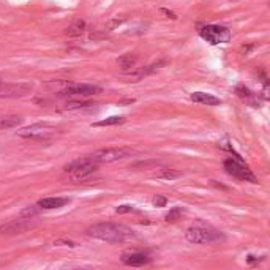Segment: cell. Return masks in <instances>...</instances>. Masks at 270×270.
Segmentation results:
<instances>
[{
    "label": "cell",
    "instance_id": "11",
    "mask_svg": "<svg viewBox=\"0 0 270 270\" xmlns=\"http://www.w3.org/2000/svg\"><path fill=\"white\" fill-rule=\"evenodd\" d=\"M120 259H122L123 264H125V266H130V267H142V266H147L149 262L152 261V258H149L147 254L139 253V251L123 253Z\"/></svg>",
    "mask_w": 270,
    "mask_h": 270
},
{
    "label": "cell",
    "instance_id": "4",
    "mask_svg": "<svg viewBox=\"0 0 270 270\" xmlns=\"http://www.w3.org/2000/svg\"><path fill=\"white\" fill-rule=\"evenodd\" d=\"M98 166L100 164L93 161L90 157H86L67 164L64 171L68 179L73 180V182H86V180H90L93 177L95 172L98 171Z\"/></svg>",
    "mask_w": 270,
    "mask_h": 270
},
{
    "label": "cell",
    "instance_id": "20",
    "mask_svg": "<svg viewBox=\"0 0 270 270\" xmlns=\"http://www.w3.org/2000/svg\"><path fill=\"white\" fill-rule=\"evenodd\" d=\"M95 105L92 103H86V101H68L65 105V109L68 111H74V109H84V108H92Z\"/></svg>",
    "mask_w": 270,
    "mask_h": 270
},
{
    "label": "cell",
    "instance_id": "18",
    "mask_svg": "<svg viewBox=\"0 0 270 270\" xmlns=\"http://www.w3.org/2000/svg\"><path fill=\"white\" fill-rule=\"evenodd\" d=\"M136 62H137V55L135 52L123 54V55H120L119 59H117V64H119L123 68V70H128V68L133 67Z\"/></svg>",
    "mask_w": 270,
    "mask_h": 270
},
{
    "label": "cell",
    "instance_id": "9",
    "mask_svg": "<svg viewBox=\"0 0 270 270\" xmlns=\"http://www.w3.org/2000/svg\"><path fill=\"white\" fill-rule=\"evenodd\" d=\"M57 128L51 123H35V125L21 128L18 131V136L25 137V139H46V137L52 136Z\"/></svg>",
    "mask_w": 270,
    "mask_h": 270
},
{
    "label": "cell",
    "instance_id": "13",
    "mask_svg": "<svg viewBox=\"0 0 270 270\" xmlns=\"http://www.w3.org/2000/svg\"><path fill=\"white\" fill-rule=\"evenodd\" d=\"M68 202L67 198H45L38 201V207L41 210H52V209H59V207H64Z\"/></svg>",
    "mask_w": 270,
    "mask_h": 270
},
{
    "label": "cell",
    "instance_id": "16",
    "mask_svg": "<svg viewBox=\"0 0 270 270\" xmlns=\"http://www.w3.org/2000/svg\"><path fill=\"white\" fill-rule=\"evenodd\" d=\"M237 95H239L244 101L250 103V105H251L253 108H258V106H259V98H258V95L253 93V92H250V90H248L247 87L239 86V87H237Z\"/></svg>",
    "mask_w": 270,
    "mask_h": 270
},
{
    "label": "cell",
    "instance_id": "23",
    "mask_svg": "<svg viewBox=\"0 0 270 270\" xmlns=\"http://www.w3.org/2000/svg\"><path fill=\"white\" fill-rule=\"evenodd\" d=\"M158 177H163V179H177V177H180V172H174V171L164 169L161 174H158Z\"/></svg>",
    "mask_w": 270,
    "mask_h": 270
},
{
    "label": "cell",
    "instance_id": "26",
    "mask_svg": "<svg viewBox=\"0 0 270 270\" xmlns=\"http://www.w3.org/2000/svg\"><path fill=\"white\" fill-rule=\"evenodd\" d=\"M54 245H68V247H76L74 242H70V240H55L54 242Z\"/></svg>",
    "mask_w": 270,
    "mask_h": 270
},
{
    "label": "cell",
    "instance_id": "15",
    "mask_svg": "<svg viewBox=\"0 0 270 270\" xmlns=\"http://www.w3.org/2000/svg\"><path fill=\"white\" fill-rule=\"evenodd\" d=\"M21 123H22V117H19V115H13V114L0 115V131L16 128L21 125Z\"/></svg>",
    "mask_w": 270,
    "mask_h": 270
},
{
    "label": "cell",
    "instance_id": "8",
    "mask_svg": "<svg viewBox=\"0 0 270 270\" xmlns=\"http://www.w3.org/2000/svg\"><path fill=\"white\" fill-rule=\"evenodd\" d=\"M33 90L30 82H2L0 81V98H22Z\"/></svg>",
    "mask_w": 270,
    "mask_h": 270
},
{
    "label": "cell",
    "instance_id": "27",
    "mask_svg": "<svg viewBox=\"0 0 270 270\" xmlns=\"http://www.w3.org/2000/svg\"><path fill=\"white\" fill-rule=\"evenodd\" d=\"M161 13H163V15H166V16H169L171 19H177V16H176L172 11H169V10H164V8H161Z\"/></svg>",
    "mask_w": 270,
    "mask_h": 270
},
{
    "label": "cell",
    "instance_id": "21",
    "mask_svg": "<svg viewBox=\"0 0 270 270\" xmlns=\"http://www.w3.org/2000/svg\"><path fill=\"white\" fill-rule=\"evenodd\" d=\"M182 213H183L182 207H174V209H172L168 215H166V221H168V223H174V221H177L180 218Z\"/></svg>",
    "mask_w": 270,
    "mask_h": 270
},
{
    "label": "cell",
    "instance_id": "17",
    "mask_svg": "<svg viewBox=\"0 0 270 270\" xmlns=\"http://www.w3.org/2000/svg\"><path fill=\"white\" fill-rule=\"evenodd\" d=\"M86 32V22L82 19H76L74 22L71 24V25H68L67 27V30H65V33L68 37H81L82 33Z\"/></svg>",
    "mask_w": 270,
    "mask_h": 270
},
{
    "label": "cell",
    "instance_id": "6",
    "mask_svg": "<svg viewBox=\"0 0 270 270\" xmlns=\"http://www.w3.org/2000/svg\"><path fill=\"white\" fill-rule=\"evenodd\" d=\"M225 171L229 176L244 180V182H250V183H258V177H256L251 169L248 168L247 164H244V161L239 160V158H227V160L223 163Z\"/></svg>",
    "mask_w": 270,
    "mask_h": 270
},
{
    "label": "cell",
    "instance_id": "5",
    "mask_svg": "<svg viewBox=\"0 0 270 270\" xmlns=\"http://www.w3.org/2000/svg\"><path fill=\"white\" fill-rule=\"evenodd\" d=\"M136 152L130 147H109V149H100L90 154L89 157L92 158L93 161H96L98 164L101 163H114L123 160V158H128L131 155H135Z\"/></svg>",
    "mask_w": 270,
    "mask_h": 270
},
{
    "label": "cell",
    "instance_id": "22",
    "mask_svg": "<svg viewBox=\"0 0 270 270\" xmlns=\"http://www.w3.org/2000/svg\"><path fill=\"white\" fill-rule=\"evenodd\" d=\"M40 210H41V209H40L38 205H32V207H27L25 210H22V212H21V217H37Z\"/></svg>",
    "mask_w": 270,
    "mask_h": 270
},
{
    "label": "cell",
    "instance_id": "3",
    "mask_svg": "<svg viewBox=\"0 0 270 270\" xmlns=\"http://www.w3.org/2000/svg\"><path fill=\"white\" fill-rule=\"evenodd\" d=\"M47 87L52 89L55 93L64 95V96H93L101 93V87L98 86H90V84H74V82L68 81H52L47 84Z\"/></svg>",
    "mask_w": 270,
    "mask_h": 270
},
{
    "label": "cell",
    "instance_id": "12",
    "mask_svg": "<svg viewBox=\"0 0 270 270\" xmlns=\"http://www.w3.org/2000/svg\"><path fill=\"white\" fill-rule=\"evenodd\" d=\"M191 101L195 103H199V105H207V106H218L221 100L217 98V96H213L210 93H205V92H195L191 93Z\"/></svg>",
    "mask_w": 270,
    "mask_h": 270
},
{
    "label": "cell",
    "instance_id": "19",
    "mask_svg": "<svg viewBox=\"0 0 270 270\" xmlns=\"http://www.w3.org/2000/svg\"><path fill=\"white\" fill-rule=\"evenodd\" d=\"M125 122V117L122 115H112V117H108L105 120H100V122H95L92 123V127H112V125H120V123Z\"/></svg>",
    "mask_w": 270,
    "mask_h": 270
},
{
    "label": "cell",
    "instance_id": "14",
    "mask_svg": "<svg viewBox=\"0 0 270 270\" xmlns=\"http://www.w3.org/2000/svg\"><path fill=\"white\" fill-rule=\"evenodd\" d=\"M166 64V62H160V64H155V65H150V67H144V68H139V70L136 71H131V73H127L125 76L130 79H135V81H139L142 78H145V76H149L152 73H155L158 68L163 67Z\"/></svg>",
    "mask_w": 270,
    "mask_h": 270
},
{
    "label": "cell",
    "instance_id": "1",
    "mask_svg": "<svg viewBox=\"0 0 270 270\" xmlns=\"http://www.w3.org/2000/svg\"><path fill=\"white\" fill-rule=\"evenodd\" d=\"M86 234L89 237L108 242V244H125L137 239V234L128 226L117 223H98L87 227Z\"/></svg>",
    "mask_w": 270,
    "mask_h": 270
},
{
    "label": "cell",
    "instance_id": "25",
    "mask_svg": "<svg viewBox=\"0 0 270 270\" xmlns=\"http://www.w3.org/2000/svg\"><path fill=\"white\" fill-rule=\"evenodd\" d=\"M128 212H135L133 205H120L117 207V213H128Z\"/></svg>",
    "mask_w": 270,
    "mask_h": 270
},
{
    "label": "cell",
    "instance_id": "24",
    "mask_svg": "<svg viewBox=\"0 0 270 270\" xmlns=\"http://www.w3.org/2000/svg\"><path fill=\"white\" fill-rule=\"evenodd\" d=\"M166 202H168V199H166L164 196H155L154 198V204L157 205V207H164L166 205Z\"/></svg>",
    "mask_w": 270,
    "mask_h": 270
},
{
    "label": "cell",
    "instance_id": "2",
    "mask_svg": "<svg viewBox=\"0 0 270 270\" xmlns=\"http://www.w3.org/2000/svg\"><path fill=\"white\" fill-rule=\"evenodd\" d=\"M185 237L190 244H195V245H213V244H221V242L226 240L223 232H220L215 227L205 226V225L190 226L185 232Z\"/></svg>",
    "mask_w": 270,
    "mask_h": 270
},
{
    "label": "cell",
    "instance_id": "7",
    "mask_svg": "<svg viewBox=\"0 0 270 270\" xmlns=\"http://www.w3.org/2000/svg\"><path fill=\"white\" fill-rule=\"evenodd\" d=\"M199 35L210 45L227 43L231 40V32L221 25H202L199 27Z\"/></svg>",
    "mask_w": 270,
    "mask_h": 270
},
{
    "label": "cell",
    "instance_id": "10",
    "mask_svg": "<svg viewBox=\"0 0 270 270\" xmlns=\"http://www.w3.org/2000/svg\"><path fill=\"white\" fill-rule=\"evenodd\" d=\"M35 226H37V221L33 220V217H22L19 220H11L8 223L0 226V234H3V235L24 234L25 231H29Z\"/></svg>",
    "mask_w": 270,
    "mask_h": 270
}]
</instances>
